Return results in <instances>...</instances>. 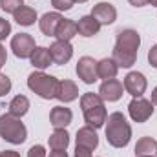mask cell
I'll list each match as a JSON object with an SVG mask.
<instances>
[{"label":"cell","instance_id":"39","mask_svg":"<svg viewBox=\"0 0 157 157\" xmlns=\"http://www.w3.org/2000/svg\"><path fill=\"white\" fill-rule=\"evenodd\" d=\"M73 2H78V4H84V2H88V0H73Z\"/></svg>","mask_w":157,"mask_h":157},{"label":"cell","instance_id":"25","mask_svg":"<svg viewBox=\"0 0 157 157\" xmlns=\"http://www.w3.org/2000/svg\"><path fill=\"white\" fill-rule=\"evenodd\" d=\"M29 110V99L26 95H15L9 102V113L15 117H24Z\"/></svg>","mask_w":157,"mask_h":157},{"label":"cell","instance_id":"31","mask_svg":"<svg viewBox=\"0 0 157 157\" xmlns=\"http://www.w3.org/2000/svg\"><path fill=\"white\" fill-rule=\"evenodd\" d=\"M148 62H150L152 68H155L157 70V44L155 46H152L150 51H148Z\"/></svg>","mask_w":157,"mask_h":157},{"label":"cell","instance_id":"5","mask_svg":"<svg viewBox=\"0 0 157 157\" xmlns=\"http://www.w3.org/2000/svg\"><path fill=\"white\" fill-rule=\"evenodd\" d=\"M128 113L133 122H146L154 115V104L144 97H133L128 104Z\"/></svg>","mask_w":157,"mask_h":157},{"label":"cell","instance_id":"15","mask_svg":"<svg viewBox=\"0 0 157 157\" xmlns=\"http://www.w3.org/2000/svg\"><path fill=\"white\" fill-rule=\"evenodd\" d=\"M62 18H64V17H62L59 11H51V13L42 15V18L39 20L40 31H42L46 37H55L57 28H59V24H60V20H62Z\"/></svg>","mask_w":157,"mask_h":157},{"label":"cell","instance_id":"26","mask_svg":"<svg viewBox=\"0 0 157 157\" xmlns=\"http://www.w3.org/2000/svg\"><path fill=\"white\" fill-rule=\"evenodd\" d=\"M20 6H24V0H0V7L6 13H15Z\"/></svg>","mask_w":157,"mask_h":157},{"label":"cell","instance_id":"34","mask_svg":"<svg viewBox=\"0 0 157 157\" xmlns=\"http://www.w3.org/2000/svg\"><path fill=\"white\" fill-rule=\"evenodd\" d=\"M49 157H70V155H68L66 150H53V152L49 154Z\"/></svg>","mask_w":157,"mask_h":157},{"label":"cell","instance_id":"36","mask_svg":"<svg viewBox=\"0 0 157 157\" xmlns=\"http://www.w3.org/2000/svg\"><path fill=\"white\" fill-rule=\"evenodd\" d=\"M132 6H135V7H143V6H146L148 4V0H128Z\"/></svg>","mask_w":157,"mask_h":157},{"label":"cell","instance_id":"22","mask_svg":"<svg viewBox=\"0 0 157 157\" xmlns=\"http://www.w3.org/2000/svg\"><path fill=\"white\" fill-rule=\"evenodd\" d=\"M117 71H119V66L115 64L113 59H101L97 62V75H99V78H104V80L115 78Z\"/></svg>","mask_w":157,"mask_h":157},{"label":"cell","instance_id":"6","mask_svg":"<svg viewBox=\"0 0 157 157\" xmlns=\"http://www.w3.org/2000/svg\"><path fill=\"white\" fill-rule=\"evenodd\" d=\"M35 39L29 33H18L11 39V49L18 59H29L35 51Z\"/></svg>","mask_w":157,"mask_h":157},{"label":"cell","instance_id":"28","mask_svg":"<svg viewBox=\"0 0 157 157\" xmlns=\"http://www.w3.org/2000/svg\"><path fill=\"white\" fill-rule=\"evenodd\" d=\"M11 91V78L4 73H0V97L7 95Z\"/></svg>","mask_w":157,"mask_h":157},{"label":"cell","instance_id":"13","mask_svg":"<svg viewBox=\"0 0 157 157\" xmlns=\"http://www.w3.org/2000/svg\"><path fill=\"white\" fill-rule=\"evenodd\" d=\"M77 146L82 148H88V150H95L99 146V135H97V130L91 128V126H82L77 130Z\"/></svg>","mask_w":157,"mask_h":157},{"label":"cell","instance_id":"19","mask_svg":"<svg viewBox=\"0 0 157 157\" xmlns=\"http://www.w3.org/2000/svg\"><path fill=\"white\" fill-rule=\"evenodd\" d=\"M77 33H78L77 31V22L71 20V18H62L60 24H59V28H57L55 37H57V40H66V42H70Z\"/></svg>","mask_w":157,"mask_h":157},{"label":"cell","instance_id":"30","mask_svg":"<svg viewBox=\"0 0 157 157\" xmlns=\"http://www.w3.org/2000/svg\"><path fill=\"white\" fill-rule=\"evenodd\" d=\"M28 157H48L46 155V148L42 144H33L28 150Z\"/></svg>","mask_w":157,"mask_h":157},{"label":"cell","instance_id":"18","mask_svg":"<svg viewBox=\"0 0 157 157\" xmlns=\"http://www.w3.org/2000/svg\"><path fill=\"white\" fill-rule=\"evenodd\" d=\"M77 31H78V35H82V37H93V35H97L101 31V24L91 15H86V17L78 18Z\"/></svg>","mask_w":157,"mask_h":157},{"label":"cell","instance_id":"40","mask_svg":"<svg viewBox=\"0 0 157 157\" xmlns=\"http://www.w3.org/2000/svg\"><path fill=\"white\" fill-rule=\"evenodd\" d=\"M144 157H155V155H144Z\"/></svg>","mask_w":157,"mask_h":157},{"label":"cell","instance_id":"17","mask_svg":"<svg viewBox=\"0 0 157 157\" xmlns=\"http://www.w3.org/2000/svg\"><path fill=\"white\" fill-rule=\"evenodd\" d=\"M29 60H31V64L37 68V70H46V68H49L51 64H53V59H51V53H49V48H44V46H39V48H35V51H33V55L29 57Z\"/></svg>","mask_w":157,"mask_h":157},{"label":"cell","instance_id":"35","mask_svg":"<svg viewBox=\"0 0 157 157\" xmlns=\"http://www.w3.org/2000/svg\"><path fill=\"white\" fill-rule=\"evenodd\" d=\"M0 157H20V154L15 150H6V152H0Z\"/></svg>","mask_w":157,"mask_h":157},{"label":"cell","instance_id":"8","mask_svg":"<svg viewBox=\"0 0 157 157\" xmlns=\"http://www.w3.org/2000/svg\"><path fill=\"white\" fill-rule=\"evenodd\" d=\"M75 71H77L78 78L84 84H93L99 78V75H97V60L91 59V57H80Z\"/></svg>","mask_w":157,"mask_h":157},{"label":"cell","instance_id":"38","mask_svg":"<svg viewBox=\"0 0 157 157\" xmlns=\"http://www.w3.org/2000/svg\"><path fill=\"white\" fill-rule=\"evenodd\" d=\"M148 4H152L154 7H157V0H148Z\"/></svg>","mask_w":157,"mask_h":157},{"label":"cell","instance_id":"2","mask_svg":"<svg viewBox=\"0 0 157 157\" xmlns=\"http://www.w3.org/2000/svg\"><path fill=\"white\" fill-rule=\"evenodd\" d=\"M80 108H82V115L88 126L91 128H101L104 126L106 117H108V112H106V106H104V101L101 99L99 93H84L80 97Z\"/></svg>","mask_w":157,"mask_h":157},{"label":"cell","instance_id":"20","mask_svg":"<svg viewBox=\"0 0 157 157\" xmlns=\"http://www.w3.org/2000/svg\"><path fill=\"white\" fill-rule=\"evenodd\" d=\"M13 18L18 26H33L35 20H37V11L29 6H20L15 13H13Z\"/></svg>","mask_w":157,"mask_h":157},{"label":"cell","instance_id":"11","mask_svg":"<svg viewBox=\"0 0 157 157\" xmlns=\"http://www.w3.org/2000/svg\"><path fill=\"white\" fill-rule=\"evenodd\" d=\"M49 53H51V59L55 64L62 66L66 62L71 60L73 57V46L71 42H66V40H55L51 46H49Z\"/></svg>","mask_w":157,"mask_h":157},{"label":"cell","instance_id":"14","mask_svg":"<svg viewBox=\"0 0 157 157\" xmlns=\"http://www.w3.org/2000/svg\"><path fill=\"white\" fill-rule=\"evenodd\" d=\"M71 121H73V113H71L70 108H66V106H55V108H51V112H49V122H51V126L55 130L66 128L68 124H71Z\"/></svg>","mask_w":157,"mask_h":157},{"label":"cell","instance_id":"4","mask_svg":"<svg viewBox=\"0 0 157 157\" xmlns=\"http://www.w3.org/2000/svg\"><path fill=\"white\" fill-rule=\"evenodd\" d=\"M0 137L11 144H22L28 137V130L24 122L20 121V117L4 113L0 115Z\"/></svg>","mask_w":157,"mask_h":157},{"label":"cell","instance_id":"7","mask_svg":"<svg viewBox=\"0 0 157 157\" xmlns=\"http://www.w3.org/2000/svg\"><path fill=\"white\" fill-rule=\"evenodd\" d=\"M122 86H124V91H128L132 97H143V93L146 91L148 80H146V77L141 71H130L124 77Z\"/></svg>","mask_w":157,"mask_h":157},{"label":"cell","instance_id":"21","mask_svg":"<svg viewBox=\"0 0 157 157\" xmlns=\"http://www.w3.org/2000/svg\"><path fill=\"white\" fill-rule=\"evenodd\" d=\"M112 59L115 60L119 68H132L137 60V53L135 51H126V49H119L113 48V53H112Z\"/></svg>","mask_w":157,"mask_h":157},{"label":"cell","instance_id":"12","mask_svg":"<svg viewBox=\"0 0 157 157\" xmlns=\"http://www.w3.org/2000/svg\"><path fill=\"white\" fill-rule=\"evenodd\" d=\"M141 46V37L135 29H121L117 33V40H115V48L119 49H126V51H135Z\"/></svg>","mask_w":157,"mask_h":157},{"label":"cell","instance_id":"1","mask_svg":"<svg viewBox=\"0 0 157 157\" xmlns=\"http://www.w3.org/2000/svg\"><path fill=\"white\" fill-rule=\"evenodd\" d=\"M132 139V126L121 112H113L106 117V141L113 148L128 146Z\"/></svg>","mask_w":157,"mask_h":157},{"label":"cell","instance_id":"27","mask_svg":"<svg viewBox=\"0 0 157 157\" xmlns=\"http://www.w3.org/2000/svg\"><path fill=\"white\" fill-rule=\"evenodd\" d=\"M73 0H51V6L57 9V11H70L73 7Z\"/></svg>","mask_w":157,"mask_h":157},{"label":"cell","instance_id":"37","mask_svg":"<svg viewBox=\"0 0 157 157\" xmlns=\"http://www.w3.org/2000/svg\"><path fill=\"white\" fill-rule=\"evenodd\" d=\"M150 102H152V104H155V106H157V86L154 88V91H152V99H150Z\"/></svg>","mask_w":157,"mask_h":157},{"label":"cell","instance_id":"9","mask_svg":"<svg viewBox=\"0 0 157 157\" xmlns=\"http://www.w3.org/2000/svg\"><path fill=\"white\" fill-rule=\"evenodd\" d=\"M91 17L101 24V26H110L117 20V9L110 2H99L91 9Z\"/></svg>","mask_w":157,"mask_h":157},{"label":"cell","instance_id":"32","mask_svg":"<svg viewBox=\"0 0 157 157\" xmlns=\"http://www.w3.org/2000/svg\"><path fill=\"white\" fill-rule=\"evenodd\" d=\"M75 157H93V155H91V150L82 148V146H77V148H75Z\"/></svg>","mask_w":157,"mask_h":157},{"label":"cell","instance_id":"29","mask_svg":"<svg viewBox=\"0 0 157 157\" xmlns=\"http://www.w3.org/2000/svg\"><path fill=\"white\" fill-rule=\"evenodd\" d=\"M9 35H11V24H9V20L0 17V42L6 37H9Z\"/></svg>","mask_w":157,"mask_h":157},{"label":"cell","instance_id":"10","mask_svg":"<svg viewBox=\"0 0 157 157\" xmlns=\"http://www.w3.org/2000/svg\"><path fill=\"white\" fill-rule=\"evenodd\" d=\"M122 93H124V86L117 78H108L99 88V95L104 102H117L122 97Z\"/></svg>","mask_w":157,"mask_h":157},{"label":"cell","instance_id":"23","mask_svg":"<svg viewBox=\"0 0 157 157\" xmlns=\"http://www.w3.org/2000/svg\"><path fill=\"white\" fill-rule=\"evenodd\" d=\"M48 143H49V148H51V150H66L68 144H70V133L66 132V128L55 130V132L49 135Z\"/></svg>","mask_w":157,"mask_h":157},{"label":"cell","instance_id":"24","mask_svg":"<svg viewBox=\"0 0 157 157\" xmlns=\"http://www.w3.org/2000/svg\"><path fill=\"white\" fill-rule=\"evenodd\" d=\"M157 155V141L152 137H141L135 144V157Z\"/></svg>","mask_w":157,"mask_h":157},{"label":"cell","instance_id":"33","mask_svg":"<svg viewBox=\"0 0 157 157\" xmlns=\"http://www.w3.org/2000/svg\"><path fill=\"white\" fill-rule=\"evenodd\" d=\"M6 60H7V51H6V48L0 44V68L6 64Z\"/></svg>","mask_w":157,"mask_h":157},{"label":"cell","instance_id":"16","mask_svg":"<svg viewBox=\"0 0 157 157\" xmlns=\"http://www.w3.org/2000/svg\"><path fill=\"white\" fill-rule=\"evenodd\" d=\"M77 97H78L77 84H75L73 80H68V78L60 80V84H59V91H57V97H55V99H59L60 102L68 104V102H73Z\"/></svg>","mask_w":157,"mask_h":157},{"label":"cell","instance_id":"3","mask_svg":"<svg viewBox=\"0 0 157 157\" xmlns=\"http://www.w3.org/2000/svg\"><path fill=\"white\" fill-rule=\"evenodd\" d=\"M59 84H60V80L57 77L48 75V73H44V71H40V70L39 71H33V73L28 77V88H29L35 95H39L40 99H46V101L57 97Z\"/></svg>","mask_w":157,"mask_h":157}]
</instances>
